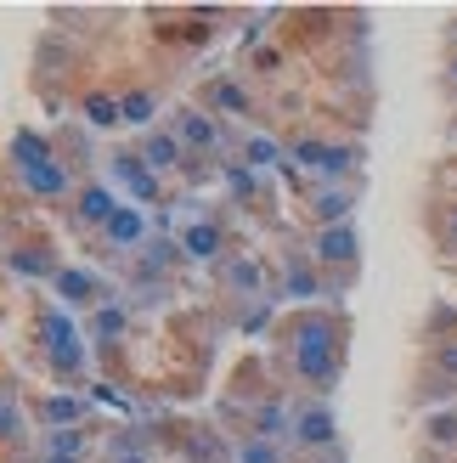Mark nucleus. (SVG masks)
<instances>
[{
  "instance_id": "obj_1",
  "label": "nucleus",
  "mask_w": 457,
  "mask_h": 463,
  "mask_svg": "<svg viewBox=\"0 0 457 463\" xmlns=\"http://www.w3.org/2000/svg\"><path fill=\"white\" fill-rule=\"evenodd\" d=\"M345 339H350L345 311H322V306H300L271 334L283 379H294L305 396H328L345 379Z\"/></svg>"
},
{
  "instance_id": "obj_2",
  "label": "nucleus",
  "mask_w": 457,
  "mask_h": 463,
  "mask_svg": "<svg viewBox=\"0 0 457 463\" xmlns=\"http://www.w3.org/2000/svg\"><path fill=\"white\" fill-rule=\"evenodd\" d=\"M288 447L294 452H339V412L328 396H294L288 402Z\"/></svg>"
},
{
  "instance_id": "obj_3",
  "label": "nucleus",
  "mask_w": 457,
  "mask_h": 463,
  "mask_svg": "<svg viewBox=\"0 0 457 463\" xmlns=\"http://www.w3.org/2000/svg\"><path fill=\"white\" fill-rule=\"evenodd\" d=\"M34 334H40V351H45L57 379H85V345H79V328L68 322L62 306H40L34 311Z\"/></svg>"
},
{
  "instance_id": "obj_4",
  "label": "nucleus",
  "mask_w": 457,
  "mask_h": 463,
  "mask_svg": "<svg viewBox=\"0 0 457 463\" xmlns=\"http://www.w3.org/2000/svg\"><path fill=\"white\" fill-rule=\"evenodd\" d=\"M413 402L418 412L429 407H457V345H424V356H418V379H413Z\"/></svg>"
},
{
  "instance_id": "obj_5",
  "label": "nucleus",
  "mask_w": 457,
  "mask_h": 463,
  "mask_svg": "<svg viewBox=\"0 0 457 463\" xmlns=\"http://www.w3.org/2000/svg\"><path fill=\"white\" fill-rule=\"evenodd\" d=\"M311 260L322 266L328 277V294L333 288H345L350 277L361 271V232L345 221V226H316V238H311Z\"/></svg>"
},
{
  "instance_id": "obj_6",
  "label": "nucleus",
  "mask_w": 457,
  "mask_h": 463,
  "mask_svg": "<svg viewBox=\"0 0 457 463\" xmlns=\"http://www.w3.org/2000/svg\"><path fill=\"white\" fill-rule=\"evenodd\" d=\"M170 130H175V142L187 147V153H215L220 147V119L210 108H181L175 119H170Z\"/></svg>"
},
{
  "instance_id": "obj_7",
  "label": "nucleus",
  "mask_w": 457,
  "mask_h": 463,
  "mask_svg": "<svg viewBox=\"0 0 457 463\" xmlns=\"http://www.w3.org/2000/svg\"><path fill=\"white\" fill-rule=\"evenodd\" d=\"M113 215H119L113 187H102V181H79V193H74V226L79 232H107Z\"/></svg>"
},
{
  "instance_id": "obj_8",
  "label": "nucleus",
  "mask_w": 457,
  "mask_h": 463,
  "mask_svg": "<svg viewBox=\"0 0 457 463\" xmlns=\"http://www.w3.org/2000/svg\"><path fill=\"white\" fill-rule=\"evenodd\" d=\"M51 288H57L74 311H102V299H107V283H102L97 271H85V266H62V271L51 277Z\"/></svg>"
},
{
  "instance_id": "obj_9",
  "label": "nucleus",
  "mask_w": 457,
  "mask_h": 463,
  "mask_svg": "<svg viewBox=\"0 0 457 463\" xmlns=\"http://www.w3.org/2000/svg\"><path fill=\"white\" fill-rule=\"evenodd\" d=\"M135 153H142V165H147V170H153L158 181L192 165V153L175 142V130H147V136H142V147H135Z\"/></svg>"
},
{
  "instance_id": "obj_10",
  "label": "nucleus",
  "mask_w": 457,
  "mask_h": 463,
  "mask_svg": "<svg viewBox=\"0 0 457 463\" xmlns=\"http://www.w3.org/2000/svg\"><path fill=\"white\" fill-rule=\"evenodd\" d=\"M181 254L187 260H210V266H220L226 260V226L220 221H192V226H181Z\"/></svg>"
},
{
  "instance_id": "obj_11",
  "label": "nucleus",
  "mask_w": 457,
  "mask_h": 463,
  "mask_svg": "<svg viewBox=\"0 0 457 463\" xmlns=\"http://www.w3.org/2000/svg\"><path fill=\"white\" fill-rule=\"evenodd\" d=\"M283 294L288 299H322L328 294V277L311 254H283Z\"/></svg>"
},
{
  "instance_id": "obj_12",
  "label": "nucleus",
  "mask_w": 457,
  "mask_h": 463,
  "mask_svg": "<svg viewBox=\"0 0 457 463\" xmlns=\"http://www.w3.org/2000/svg\"><path fill=\"white\" fill-rule=\"evenodd\" d=\"M215 277H220L226 294H260L266 288V266L255 260V254H226V260L215 266Z\"/></svg>"
},
{
  "instance_id": "obj_13",
  "label": "nucleus",
  "mask_w": 457,
  "mask_h": 463,
  "mask_svg": "<svg viewBox=\"0 0 457 463\" xmlns=\"http://www.w3.org/2000/svg\"><path fill=\"white\" fill-rule=\"evenodd\" d=\"M350 210H356V181L350 187H316L311 193V221L316 226H345Z\"/></svg>"
},
{
  "instance_id": "obj_14",
  "label": "nucleus",
  "mask_w": 457,
  "mask_h": 463,
  "mask_svg": "<svg viewBox=\"0 0 457 463\" xmlns=\"http://www.w3.org/2000/svg\"><path fill=\"white\" fill-rule=\"evenodd\" d=\"M102 243H107L113 254H125V249H142V243H147V221H142V210H130V203H119V215L107 221Z\"/></svg>"
},
{
  "instance_id": "obj_15",
  "label": "nucleus",
  "mask_w": 457,
  "mask_h": 463,
  "mask_svg": "<svg viewBox=\"0 0 457 463\" xmlns=\"http://www.w3.org/2000/svg\"><path fill=\"white\" fill-rule=\"evenodd\" d=\"M12 271H23V277H57L62 266H57V254H51V243H45L40 232H34L29 243H17V249H12Z\"/></svg>"
},
{
  "instance_id": "obj_16",
  "label": "nucleus",
  "mask_w": 457,
  "mask_h": 463,
  "mask_svg": "<svg viewBox=\"0 0 457 463\" xmlns=\"http://www.w3.org/2000/svg\"><path fill=\"white\" fill-rule=\"evenodd\" d=\"M107 165H113V175H119V181H125V187H130L135 198H158V175L142 165V153H113Z\"/></svg>"
},
{
  "instance_id": "obj_17",
  "label": "nucleus",
  "mask_w": 457,
  "mask_h": 463,
  "mask_svg": "<svg viewBox=\"0 0 457 463\" xmlns=\"http://www.w3.org/2000/svg\"><path fill=\"white\" fill-rule=\"evenodd\" d=\"M79 113H85V125H97V130H113V125H125V113H119V97H113V90H85V97H79Z\"/></svg>"
},
{
  "instance_id": "obj_18",
  "label": "nucleus",
  "mask_w": 457,
  "mask_h": 463,
  "mask_svg": "<svg viewBox=\"0 0 457 463\" xmlns=\"http://www.w3.org/2000/svg\"><path fill=\"white\" fill-rule=\"evenodd\" d=\"M34 412H40V419L51 424V430H62V424H79L90 407H85V396H40Z\"/></svg>"
},
{
  "instance_id": "obj_19",
  "label": "nucleus",
  "mask_w": 457,
  "mask_h": 463,
  "mask_svg": "<svg viewBox=\"0 0 457 463\" xmlns=\"http://www.w3.org/2000/svg\"><path fill=\"white\" fill-rule=\"evenodd\" d=\"M119 113H125V125H130V130H147V125H153V113H158V90H147V85L125 90V97H119Z\"/></svg>"
},
{
  "instance_id": "obj_20",
  "label": "nucleus",
  "mask_w": 457,
  "mask_h": 463,
  "mask_svg": "<svg viewBox=\"0 0 457 463\" xmlns=\"http://www.w3.org/2000/svg\"><path fill=\"white\" fill-rule=\"evenodd\" d=\"M232 463H288V447L283 441H260V435H238Z\"/></svg>"
},
{
  "instance_id": "obj_21",
  "label": "nucleus",
  "mask_w": 457,
  "mask_h": 463,
  "mask_svg": "<svg viewBox=\"0 0 457 463\" xmlns=\"http://www.w3.org/2000/svg\"><path fill=\"white\" fill-rule=\"evenodd\" d=\"M203 108H210L215 119H220V113H248V90L238 80H215L210 90H203Z\"/></svg>"
},
{
  "instance_id": "obj_22",
  "label": "nucleus",
  "mask_w": 457,
  "mask_h": 463,
  "mask_svg": "<svg viewBox=\"0 0 457 463\" xmlns=\"http://www.w3.org/2000/svg\"><path fill=\"white\" fill-rule=\"evenodd\" d=\"M424 447H441V452L457 447V407H441L424 419Z\"/></svg>"
},
{
  "instance_id": "obj_23",
  "label": "nucleus",
  "mask_w": 457,
  "mask_h": 463,
  "mask_svg": "<svg viewBox=\"0 0 457 463\" xmlns=\"http://www.w3.org/2000/svg\"><path fill=\"white\" fill-rule=\"evenodd\" d=\"M429 232H435V249L446 254V260H457V198L429 215Z\"/></svg>"
},
{
  "instance_id": "obj_24",
  "label": "nucleus",
  "mask_w": 457,
  "mask_h": 463,
  "mask_svg": "<svg viewBox=\"0 0 457 463\" xmlns=\"http://www.w3.org/2000/svg\"><path fill=\"white\" fill-rule=\"evenodd\" d=\"M23 424H29V419H23V402L0 390V447H23V441H29Z\"/></svg>"
},
{
  "instance_id": "obj_25",
  "label": "nucleus",
  "mask_w": 457,
  "mask_h": 463,
  "mask_svg": "<svg viewBox=\"0 0 457 463\" xmlns=\"http://www.w3.org/2000/svg\"><path fill=\"white\" fill-rule=\"evenodd\" d=\"M238 153H243V165H248V170H271V165L283 158V147H277V142H266V136H243V147H238Z\"/></svg>"
},
{
  "instance_id": "obj_26",
  "label": "nucleus",
  "mask_w": 457,
  "mask_h": 463,
  "mask_svg": "<svg viewBox=\"0 0 457 463\" xmlns=\"http://www.w3.org/2000/svg\"><path fill=\"white\" fill-rule=\"evenodd\" d=\"M441 85H446V97H457V45H446V62H441Z\"/></svg>"
},
{
  "instance_id": "obj_27",
  "label": "nucleus",
  "mask_w": 457,
  "mask_h": 463,
  "mask_svg": "<svg viewBox=\"0 0 457 463\" xmlns=\"http://www.w3.org/2000/svg\"><path fill=\"white\" fill-rule=\"evenodd\" d=\"M305 463H345V447H339V452H316V458H305Z\"/></svg>"
},
{
  "instance_id": "obj_28",
  "label": "nucleus",
  "mask_w": 457,
  "mask_h": 463,
  "mask_svg": "<svg viewBox=\"0 0 457 463\" xmlns=\"http://www.w3.org/2000/svg\"><path fill=\"white\" fill-rule=\"evenodd\" d=\"M446 45H457V12H452V23H446Z\"/></svg>"
},
{
  "instance_id": "obj_29",
  "label": "nucleus",
  "mask_w": 457,
  "mask_h": 463,
  "mask_svg": "<svg viewBox=\"0 0 457 463\" xmlns=\"http://www.w3.org/2000/svg\"><path fill=\"white\" fill-rule=\"evenodd\" d=\"M452 136H457V125H452Z\"/></svg>"
}]
</instances>
